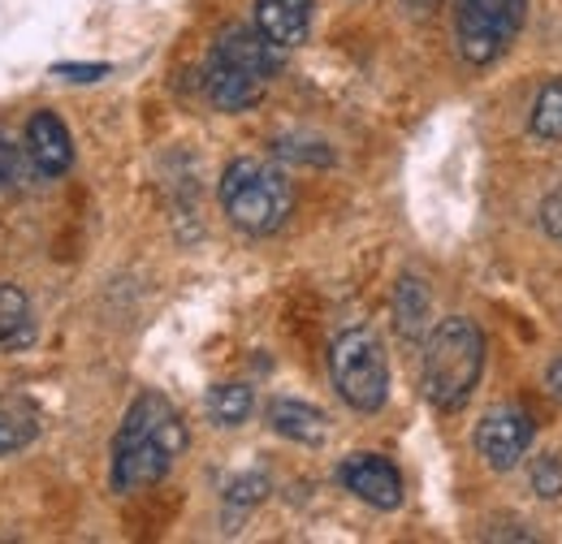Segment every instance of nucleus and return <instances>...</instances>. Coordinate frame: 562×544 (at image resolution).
Instances as JSON below:
<instances>
[{
  "label": "nucleus",
  "instance_id": "f257e3e1",
  "mask_svg": "<svg viewBox=\"0 0 562 544\" xmlns=\"http://www.w3.org/2000/svg\"><path fill=\"white\" fill-rule=\"evenodd\" d=\"M187 450V423L160 394H139L113 437V492H139L169 476Z\"/></svg>",
  "mask_w": 562,
  "mask_h": 544
},
{
  "label": "nucleus",
  "instance_id": "f03ea898",
  "mask_svg": "<svg viewBox=\"0 0 562 544\" xmlns=\"http://www.w3.org/2000/svg\"><path fill=\"white\" fill-rule=\"evenodd\" d=\"M278 44H269L256 26H229L216 35L204 66V91L221 113H243L251 104L265 100L269 82L278 78L281 69Z\"/></svg>",
  "mask_w": 562,
  "mask_h": 544
},
{
  "label": "nucleus",
  "instance_id": "7ed1b4c3",
  "mask_svg": "<svg viewBox=\"0 0 562 544\" xmlns=\"http://www.w3.org/2000/svg\"><path fill=\"white\" fill-rule=\"evenodd\" d=\"M485 372V338L472 320L463 316H450L441 320L428 341H424V367H420V385L424 398L437 410H459L476 381Z\"/></svg>",
  "mask_w": 562,
  "mask_h": 544
},
{
  "label": "nucleus",
  "instance_id": "20e7f679",
  "mask_svg": "<svg viewBox=\"0 0 562 544\" xmlns=\"http://www.w3.org/2000/svg\"><path fill=\"white\" fill-rule=\"evenodd\" d=\"M221 207L234 229H243L251 238H269L290 220L294 191L278 165L243 156L221 173Z\"/></svg>",
  "mask_w": 562,
  "mask_h": 544
},
{
  "label": "nucleus",
  "instance_id": "39448f33",
  "mask_svg": "<svg viewBox=\"0 0 562 544\" xmlns=\"http://www.w3.org/2000/svg\"><path fill=\"white\" fill-rule=\"evenodd\" d=\"M329 372H334V385H338L342 403L355 407L359 415H372V410L385 407V398H390V359H385V345L376 333L347 329L329 350Z\"/></svg>",
  "mask_w": 562,
  "mask_h": 544
},
{
  "label": "nucleus",
  "instance_id": "423d86ee",
  "mask_svg": "<svg viewBox=\"0 0 562 544\" xmlns=\"http://www.w3.org/2000/svg\"><path fill=\"white\" fill-rule=\"evenodd\" d=\"M524 26V0H454L459 53L472 66L497 61Z\"/></svg>",
  "mask_w": 562,
  "mask_h": 544
},
{
  "label": "nucleus",
  "instance_id": "0eeeda50",
  "mask_svg": "<svg viewBox=\"0 0 562 544\" xmlns=\"http://www.w3.org/2000/svg\"><path fill=\"white\" fill-rule=\"evenodd\" d=\"M537 437V423L524 407H493L481 423H476V454L490 463L493 472H510L528 445Z\"/></svg>",
  "mask_w": 562,
  "mask_h": 544
},
{
  "label": "nucleus",
  "instance_id": "6e6552de",
  "mask_svg": "<svg viewBox=\"0 0 562 544\" xmlns=\"http://www.w3.org/2000/svg\"><path fill=\"white\" fill-rule=\"evenodd\" d=\"M338 479H342L347 492H355L359 501H368L372 510H398L403 506V476L381 454H351L338 467Z\"/></svg>",
  "mask_w": 562,
  "mask_h": 544
},
{
  "label": "nucleus",
  "instance_id": "1a4fd4ad",
  "mask_svg": "<svg viewBox=\"0 0 562 544\" xmlns=\"http://www.w3.org/2000/svg\"><path fill=\"white\" fill-rule=\"evenodd\" d=\"M22 147H26V160H31V165H35L44 178H61V173H66V169L74 165V138H70V131H66V122H61L57 113H48V109L31 113Z\"/></svg>",
  "mask_w": 562,
  "mask_h": 544
},
{
  "label": "nucleus",
  "instance_id": "9d476101",
  "mask_svg": "<svg viewBox=\"0 0 562 544\" xmlns=\"http://www.w3.org/2000/svg\"><path fill=\"white\" fill-rule=\"evenodd\" d=\"M312 9L316 0H256V31L278 48H294L312 31Z\"/></svg>",
  "mask_w": 562,
  "mask_h": 544
},
{
  "label": "nucleus",
  "instance_id": "9b49d317",
  "mask_svg": "<svg viewBox=\"0 0 562 544\" xmlns=\"http://www.w3.org/2000/svg\"><path fill=\"white\" fill-rule=\"evenodd\" d=\"M269 423H273V432H281L285 441H299V445H321L329 437V419L307 403H294V398H278L269 407Z\"/></svg>",
  "mask_w": 562,
  "mask_h": 544
},
{
  "label": "nucleus",
  "instance_id": "f8f14e48",
  "mask_svg": "<svg viewBox=\"0 0 562 544\" xmlns=\"http://www.w3.org/2000/svg\"><path fill=\"white\" fill-rule=\"evenodd\" d=\"M35 338V316H31V298L0 281V345L4 350H18V345H31Z\"/></svg>",
  "mask_w": 562,
  "mask_h": 544
},
{
  "label": "nucleus",
  "instance_id": "ddd939ff",
  "mask_svg": "<svg viewBox=\"0 0 562 544\" xmlns=\"http://www.w3.org/2000/svg\"><path fill=\"white\" fill-rule=\"evenodd\" d=\"M428 290H424L420 276H403L398 290H394V325L407 341H416L428 329Z\"/></svg>",
  "mask_w": 562,
  "mask_h": 544
},
{
  "label": "nucleus",
  "instance_id": "4468645a",
  "mask_svg": "<svg viewBox=\"0 0 562 544\" xmlns=\"http://www.w3.org/2000/svg\"><path fill=\"white\" fill-rule=\"evenodd\" d=\"M251 407H256V398L247 385H216L209 394V415L221 428H238L251 415Z\"/></svg>",
  "mask_w": 562,
  "mask_h": 544
},
{
  "label": "nucleus",
  "instance_id": "2eb2a0df",
  "mask_svg": "<svg viewBox=\"0 0 562 544\" xmlns=\"http://www.w3.org/2000/svg\"><path fill=\"white\" fill-rule=\"evenodd\" d=\"M532 135L562 138V78L546 82L541 95L532 100Z\"/></svg>",
  "mask_w": 562,
  "mask_h": 544
},
{
  "label": "nucleus",
  "instance_id": "dca6fc26",
  "mask_svg": "<svg viewBox=\"0 0 562 544\" xmlns=\"http://www.w3.org/2000/svg\"><path fill=\"white\" fill-rule=\"evenodd\" d=\"M35 432H40V428H35L31 415H22V410H13V407H0V458L26 450V445L35 441Z\"/></svg>",
  "mask_w": 562,
  "mask_h": 544
},
{
  "label": "nucleus",
  "instance_id": "f3484780",
  "mask_svg": "<svg viewBox=\"0 0 562 544\" xmlns=\"http://www.w3.org/2000/svg\"><path fill=\"white\" fill-rule=\"evenodd\" d=\"M22 156H26V147H18L13 138L0 135V191H9V186H18L22 182Z\"/></svg>",
  "mask_w": 562,
  "mask_h": 544
},
{
  "label": "nucleus",
  "instance_id": "a211bd4d",
  "mask_svg": "<svg viewBox=\"0 0 562 544\" xmlns=\"http://www.w3.org/2000/svg\"><path fill=\"white\" fill-rule=\"evenodd\" d=\"M532 488L541 492V497H559L562 492V463L550 454V458H537V467H532Z\"/></svg>",
  "mask_w": 562,
  "mask_h": 544
},
{
  "label": "nucleus",
  "instance_id": "6ab92c4d",
  "mask_svg": "<svg viewBox=\"0 0 562 544\" xmlns=\"http://www.w3.org/2000/svg\"><path fill=\"white\" fill-rule=\"evenodd\" d=\"M541 225L562 242V186H554V191L546 195V204H541Z\"/></svg>",
  "mask_w": 562,
  "mask_h": 544
},
{
  "label": "nucleus",
  "instance_id": "aec40b11",
  "mask_svg": "<svg viewBox=\"0 0 562 544\" xmlns=\"http://www.w3.org/2000/svg\"><path fill=\"white\" fill-rule=\"evenodd\" d=\"M61 78H70V82H95V78H104L109 66H57Z\"/></svg>",
  "mask_w": 562,
  "mask_h": 544
},
{
  "label": "nucleus",
  "instance_id": "412c9836",
  "mask_svg": "<svg viewBox=\"0 0 562 544\" xmlns=\"http://www.w3.org/2000/svg\"><path fill=\"white\" fill-rule=\"evenodd\" d=\"M265 497V479H243L229 488V501H260Z\"/></svg>",
  "mask_w": 562,
  "mask_h": 544
},
{
  "label": "nucleus",
  "instance_id": "4be33fe9",
  "mask_svg": "<svg viewBox=\"0 0 562 544\" xmlns=\"http://www.w3.org/2000/svg\"><path fill=\"white\" fill-rule=\"evenodd\" d=\"M546 385H550V394H554V398H562V359H554V363H550Z\"/></svg>",
  "mask_w": 562,
  "mask_h": 544
}]
</instances>
